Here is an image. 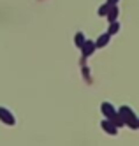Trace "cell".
Wrapping results in <instances>:
<instances>
[{"label": "cell", "mask_w": 139, "mask_h": 146, "mask_svg": "<svg viewBox=\"0 0 139 146\" xmlns=\"http://www.w3.org/2000/svg\"><path fill=\"white\" fill-rule=\"evenodd\" d=\"M118 28H120L118 21H109V30H108V34H109V35L116 34V32H118Z\"/></svg>", "instance_id": "cell-7"}, {"label": "cell", "mask_w": 139, "mask_h": 146, "mask_svg": "<svg viewBox=\"0 0 139 146\" xmlns=\"http://www.w3.org/2000/svg\"><path fill=\"white\" fill-rule=\"evenodd\" d=\"M84 40H86V39H84V34H83V32H78V34H76V46H78L79 49H81V46L84 44Z\"/></svg>", "instance_id": "cell-8"}, {"label": "cell", "mask_w": 139, "mask_h": 146, "mask_svg": "<svg viewBox=\"0 0 139 146\" xmlns=\"http://www.w3.org/2000/svg\"><path fill=\"white\" fill-rule=\"evenodd\" d=\"M109 4L108 2H106L104 5H100V9H99V16H108V13H109Z\"/></svg>", "instance_id": "cell-9"}, {"label": "cell", "mask_w": 139, "mask_h": 146, "mask_svg": "<svg viewBox=\"0 0 139 146\" xmlns=\"http://www.w3.org/2000/svg\"><path fill=\"white\" fill-rule=\"evenodd\" d=\"M0 120H2L4 123H7V125H14V123H16L13 113H9V111H7L5 108H2V106H0Z\"/></svg>", "instance_id": "cell-1"}, {"label": "cell", "mask_w": 139, "mask_h": 146, "mask_svg": "<svg viewBox=\"0 0 139 146\" xmlns=\"http://www.w3.org/2000/svg\"><path fill=\"white\" fill-rule=\"evenodd\" d=\"M109 39H111V35H109V34H102V35L97 39V42H95V46H97V48H104L106 44L109 42Z\"/></svg>", "instance_id": "cell-5"}, {"label": "cell", "mask_w": 139, "mask_h": 146, "mask_svg": "<svg viewBox=\"0 0 139 146\" xmlns=\"http://www.w3.org/2000/svg\"><path fill=\"white\" fill-rule=\"evenodd\" d=\"M95 40H84V44L81 46V51H83V56L86 58V56H90L93 51H95Z\"/></svg>", "instance_id": "cell-2"}, {"label": "cell", "mask_w": 139, "mask_h": 146, "mask_svg": "<svg viewBox=\"0 0 139 146\" xmlns=\"http://www.w3.org/2000/svg\"><path fill=\"white\" fill-rule=\"evenodd\" d=\"M102 129H104L106 132L113 134V135H114L116 132H118V129H116V127H114V125H113V123H111L109 120H104V121H102Z\"/></svg>", "instance_id": "cell-4"}, {"label": "cell", "mask_w": 139, "mask_h": 146, "mask_svg": "<svg viewBox=\"0 0 139 146\" xmlns=\"http://www.w3.org/2000/svg\"><path fill=\"white\" fill-rule=\"evenodd\" d=\"M120 14V11H118V7L116 5H111L109 7V13H108V19L109 21H116V16Z\"/></svg>", "instance_id": "cell-6"}, {"label": "cell", "mask_w": 139, "mask_h": 146, "mask_svg": "<svg viewBox=\"0 0 139 146\" xmlns=\"http://www.w3.org/2000/svg\"><path fill=\"white\" fill-rule=\"evenodd\" d=\"M116 2H118V0H108V4H109V5H114Z\"/></svg>", "instance_id": "cell-10"}, {"label": "cell", "mask_w": 139, "mask_h": 146, "mask_svg": "<svg viewBox=\"0 0 139 146\" xmlns=\"http://www.w3.org/2000/svg\"><path fill=\"white\" fill-rule=\"evenodd\" d=\"M102 113L106 114V116H108V118H111L113 116V114H116V111H114V108L111 106V104L109 102H104L102 104Z\"/></svg>", "instance_id": "cell-3"}]
</instances>
